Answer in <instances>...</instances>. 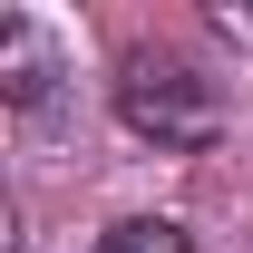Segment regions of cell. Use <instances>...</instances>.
Returning a JSON list of instances; mask_svg holds the SVG:
<instances>
[{"mask_svg": "<svg viewBox=\"0 0 253 253\" xmlns=\"http://www.w3.org/2000/svg\"><path fill=\"white\" fill-rule=\"evenodd\" d=\"M214 30H224V39H253V10H234V0H224V10H214Z\"/></svg>", "mask_w": 253, "mask_h": 253, "instance_id": "277c9868", "label": "cell"}, {"mask_svg": "<svg viewBox=\"0 0 253 253\" xmlns=\"http://www.w3.org/2000/svg\"><path fill=\"white\" fill-rule=\"evenodd\" d=\"M117 117L136 126V136L175 146V156H195V146L224 136V88L185 49H126L117 59Z\"/></svg>", "mask_w": 253, "mask_h": 253, "instance_id": "6da1fadb", "label": "cell"}, {"mask_svg": "<svg viewBox=\"0 0 253 253\" xmlns=\"http://www.w3.org/2000/svg\"><path fill=\"white\" fill-rule=\"evenodd\" d=\"M97 253H185V224L136 214V224H117V234H97Z\"/></svg>", "mask_w": 253, "mask_h": 253, "instance_id": "3957f363", "label": "cell"}, {"mask_svg": "<svg viewBox=\"0 0 253 253\" xmlns=\"http://www.w3.org/2000/svg\"><path fill=\"white\" fill-rule=\"evenodd\" d=\"M59 88V39L39 30L30 10H0V97L10 107H39Z\"/></svg>", "mask_w": 253, "mask_h": 253, "instance_id": "7a4b0ae2", "label": "cell"}]
</instances>
